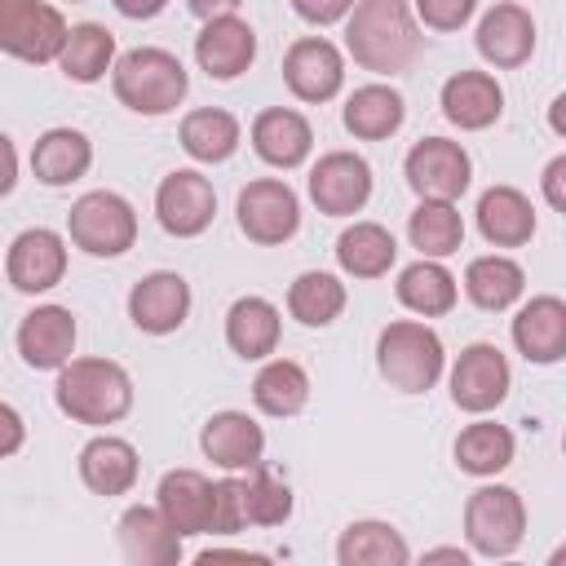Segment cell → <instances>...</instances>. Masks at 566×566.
<instances>
[{
    "label": "cell",
    "mask_w": 566,
    "mask_h": 566,
    "mask_svg": "<svg viewBox=\"0 0 566 566\" xmlns=\"http://www.w3.org/2000/svg\"><path fill=\"white\" fill-rule=\"evenodd\" d=\"M420 22L407 0H358L345 18V49L371 75H398L420 57Z\"/></svg>",
    "instance_id": "cell-1"
},
{
    "label": "cell",
    "mask_w": 566,
    "mask_h": 566,
    "mask_svg": "<svg viewBox=\"0 0 566 566\" xmlns=\"http://www.w3.org/2000/svg\"><path fill=\"white\" fill-rule=\"evenodd\" d=\"M53 394L75 424H115L133 411V376L111 358H71L57 367Z\"/></svg>",
    "instance_id": "cell-2"
},
{
    "label": "cell",
    "mask_w": 566,
    "mask_h": 566,
    "mask_svg": "<svg viewBox=\"0 0 566 566\" xmlns=\"http://www.w3.org/2000/svg\"><path fill=\"white\" fill-rule=\"evenodd\" d=\"M111 88L137 115H168V111L181 106V97L190 88V75H186V66H181L177 53L155 49V44H142V49H128L115 62Z\"/></svg>",
    "instance_id": "cell-3"
},
{
    "label": "cell",
    "mask_w": 566,
    "mask_h": 566,
    "mask_svg": "<svg viewBox=\"0 0 566 566\" xmlns=\"http://www.w3.org/2000/svg\"><path fill=\"white\" fill-rule=\"evenodd\" d=\"M376 367L398 394H424L438 385V376L447 367L442 336L429 323L398 318L376 336Z\"/></svg>",
    "instance_id": "cell-4"
},
{
    "label": "cell",
    "mask_w": 566,
    "mask_h": 566,
    "mask_svg": "<svg viewBox=\"0 0 566 566\" xmlns=\"http://www.w3.org/2000/svg\"><path fill=\"white\" fill-rule=\"evenodd\" d=\"M71 243L88 256H124L137 239V212L115 190H88L66 212Z\"/></svg>",
    "instance_id": "cell-5"
},
{
    "label": "cell",
    "mask_w": 566,
    "mask_h": 566,
    "mask_svg": "<svg viewBox=\"0 0 566 566\" xmlns=\"http://www.w3.org/2000/svg\"><path fill=\"white\" fill-rule=\"evenodd\" d=\"M469 548L482 557H509L526 535V504L513 486H478L464 504Z\"/></svg>",
    "instance_id": "cell-6"
},
{
    "label": "cell",
    "mask_w": 566,
    "mask_h": 566,
    "mask_svg": "<svg viewBox=\"0 0 566 566\" xmlns=\"http://www.w3.org/2000/svg\"><path fill=\"white\" fill-rule=\"evenodd\" d=\"M71 27L44 0H0V49L22 62H57Z\"/></svg>",
    "instance_id": "cell-7"
},
{
    "label": "cell",
    "mask_w": 566,
    "mask_h": 566,
    "mask_svg": "<svg viewBox=\"0 0 566 566\" xmlns=\"http://www.w3.org/2000/svg\"><path fill=\"white\" fill-rule=\"evenodd\" d=\"M239 230L261 243V248H274V243H287L296 230H301V199L287 181L279 177H256L239 190Z\"/></svg>",
    "instance_id": "cell-8"
},
{
    "label": "cell",
    "mask_w": 566,
    "mask_h": 566,
    "mask_svg": "<svg viewBox=\"0 0 566 566\" xmlns=\"http://www.w3.org/2000/svg\"><path fill=\"white\" fill-rule=\"evenodd\" d=\"M407 186L420 195V199H460L469 190V177H473V164H469V150L451 137H424L407 150Z\"/></svg>",
    "instance_id": "cell-9"
},
{
    "label": "cell",
    "mask_w": 566,
    "mask_h": 566,
    "mask_svg": "<svg viewBox=\"0 0 566 566\" xmlns=\"http://www.w3.org/2000/svg\"><path fill=\"white\" fill-rule=\"evenodd\" d=\"M155 217L177 239L203 234L212 226V217H217V190H212V181L203 172H195V168L168 172L159 181V190H155Z\"/></svg>",
    "instance_id": "cell-10"
},
{
    "label": "cell",
    "mask_w": 566,
    "mask_h": 566,
    "mask_svg": "<svg viewBox=\"0 0 566 566\" xmlns=\"http://www.w3.org/2000/svg\"><path fill=\"white\" fill-rule=\"evenodd\" d=\"M310 199L327 217H354L371 199V168L354 150H327L310 168Z\"/></svg>",
    "instance_id": "cell-11"
},
{
    "label": "cell",
    "mask_w": 566,
    "mask_h": 566,
    "mask_svg": "<svg viewBox=\"0 0 566 566\" xmlns=\"http://www.w3.org/2000/svg\"><path fill=\"white\" fill-rule=\"evenodd\" d=\"M509 385H513L509 358L486 340L469 345L451 367V398L460 411H473V416L495 411L509 398Z\"/></svg>",
    "instance_id": "cell-12"
},
{
    "label": "cell",
    "mask_w": 566,
    "mask_h": 566,
    "mask_svg": "<svg viewBox=\"0 0 566 566\" xmlns=\"http://www.w3.org/2000/svg\"><path fill=\"white\" fill-rule=\"evenodd\" d=\"M283 80L301 102H332L345 84V53L323 35H305L287 49Z\"/></svg>",
    "instance_id": "cell-13"
},
{
    "label": "cell",
    "mask_w": 566,
    "mask_h": 566,
    "mask_svg": "<svg viewBox=\"0 0 566 566\" xmlns=\"http://www.w3.org/2000/svg\"><path fill=\"white\" fill-rule=\"evenodd\" d=\"M4 274L13 292H49L66 274V243L57 230H22L4 252Z\"/></svg>",
    "instance_id": "cell-14"
},
{
    "label": "cell",
    "mask_w": 566,
    "mask_h": 566,
    "mask_svg": "<svg viewBox=\"0 0 566 566\" xmlns=\"http://www.w3.org/2000/svg\"><path fill=\"white\" fill-rule=\"evenodd\" d=\"M186 314H190V283L172 270H155V274L137 279L128 292V318L137 332L168 336L186 323Z\"/></svg>",
    "instance_id": "cell-15"
},
{
    "label": "cell",
    "mask_w": 566,
    "mask_h": 566,
    "mask_svg": "<svg viewBox=\"0 0 566 566\" xmlns=\"http://www.w3.org/2000/svg\"><path fill=\"white\" fill-rule=\"evenodd\" d=\"M256 57V31L239 18H208L203 31L195 35V62L212 75V80H239Z\"/></svg>",
    "instance_id": "cell-16"
},
{
    "label": "cell",
    "mask_w": 566,
    "mask_h": 566,
    "mask_svg": "<svg viewBox=\"0 0 566 566\" xmlns=\"http://www.w3.org/2000/svg\"><path fill=\"white\" fill-rule=\"evenodd\" d=\"M473 40H478V53L491 66L513 71V66H522L535 53V18L522 4H513V0L491 4L482 13V22H478V35Z\"/></svg>",
    "instance_id": "cell-17"
},
{
    "label": "cell",
    "mask_w": 566,
    "mask_h": 566,
    "mask_svg": "<svg viewBox=\"0 0 566 566\" xmlns=\"http://www.w3.org/2000/svg\"><path fill=\"white\" fill-rule=\"evenodd\" d=\"M18 354L35 371L66 367L71 354H75V318H71V310H62V305H35L18 323Z\"/></svg>",
    "instance_id": "cell-18"
},
{
    "label": "cell",
    "mask_w": 566,
    "mask_h": 566,
    "mask_svg": "<svg viewBox=\"0 0 566 566\" xmlns=\"http://www.w3.org/2000/svg\"><path fill=\"white\" fill-rule=\"evenodd\" d=\"M199 447H203V455L217 469L243 473V469L261 464V455H265V429L248 411H217V416H208V424L199 433Z\"/></svg>",
    "instance_id": "cell-19"
},
{
    "label": "cell",
    "mask_w": 566,
    "mask_h": 566,
    "mask_svg": "<svg viewBox=\"0 0 566 566\" xmlns=\"http://www.w3.org/2000/svg\"><path fill=\"white\" fill-rule=\"evenodd\" d=\"M115 535H119V553H124L128 566H177V557H181V535L159 513V504L155 509L133 504L119 517Z\"/></svg>",
    "instance_id": "cell-20"
},
{
    "label": "cell",
    "mask_w": 566,
    "mask_h": 566,
    "mask_svg": "<svg viewBox=\"0 0 566 566\" xmlns=\"http://www.w3.org/2000/svg\"><path fill=\"white\" fill-rule=\"evenodd\" d=\"M252 150L270 168H301L314 150V128L292 106H270L252 119Z\"/></svg>",
    "instance_id": "cell-21"
},
{
    "label": "cell",
    "mask_w": 566,
    "mask_h": 566,
    "mask_svg": "<svg viewBox=\"0 0 566 566\" xmlns=\"http://www.w3.org/2000/svg\"><path fill=\"white\" fill-rule=\"evenodd\" d=\"M159 513L177 526V535H212V482L199 469H172L155 491Z\"/></svg>",
    "instance_id": "cell-22"
},
{
    "label": "cell",
    "mask_w": 566,
    "mask_h": 566,
    "mask_svg": "<svg viewBox=\"0 0 566 566\" xmlns=\"http://www.w3.org/2000/svg\"><path fill=\"white\" fill-rule=\"evenodd\" d=\"M513 345L526 363L566 358V301L562 296H531L513 314Z\"/></svg>",
    "instance_id": "cell-23"
},
{
    "label": "cell",
    "mask_w": 566,
    "mask_h": 566,
    "mask_svg": "<svg viewBox=\"0 0 566 566\" xmlns=\"http://www.w3.org/2000/svg\"><path fill=\"white\" fill-rule=\"evenodd\" d=\"M500 111H504V88L486 71H455L442 84V115L464 133L491 128L500 119Z\"/></svg>",
    "instance_id": "cell-24"
},
{
    "label": "cell",
    "mask_w": 566,
    "mask_h": 566,
    "mask_svg": "<svg viewBox=\"0 0 566 566\" xmlns=\"http://www.w3.org/2000/svg\"><path fill=\"white\" fill-rule=\"evenodd\" d=\"M478 230L495 248H522L535 234V208L513 186H491L478 199Z\"/></svg>",
    "instance_id": "cell-25"
},
{
    "label": "cell",
    "mask_w": 566,
    "mask_h": 566,
    "mask_svg": "<svg viewBox=\"0 0 566 566\" xmlns=\"http://www.w3.org/2000/svg\"><path fill=\"white\" fill-rule=\"evenodd\" d=\"M88 164H93V142L80 128H49V133L35 137V150H31L35 181L71 186L88 172Z\"/></svg>",
    "instance_id": "cell-26"
},
{
    "label": "cell",
    "mask_w": 566,
    "mask_h": 566,
    "mask_svg": "<svg viewBox=\"0 0 566 566\" xmlns=\"http://www.w3.org/2000/svg\"><path fill=\"white\" fill-rule=\"evenodd\" d=\"M283 318L265 296H239L226 314V345L239 358H270L279 349Z\"/></svg>",
    "instance_id": "cell-27"
},
{
    "label": "cell",
    "mask_w": 566,
    "mask_h": 566,
    "mask_svg": "<svg viewBox=\"0 0 566 566\" xmlns=\"http://www.w3.org/2000/svg\"><path fill=\"white\" fill-rule=\"evenodd\" d=\"M137 469H142V464H137L133 442H124V438H115V433H102V438H93V442L80 451V478H84V486L97 491V495H124V491H133Z\"/></svg>",
    "instance_id": "cell-28"
},
{
    "label": "cell",
    "mask_w": 566,
    "mask_h": 566,
    "mask_svg": "<svg viewBox=\"0 0 566 566\" xmlns=\"http://www.w3.org/2000/svg\"><path fill=\"white\" fill-rule=\"evenodd\" d=\"M336 562L340 566H407L411 562V548L398 535V526L376 522V517H363V522H349L340 531Z\"/></svg>",
    "instance_id": "cell-29"
},
{
    "label": "cell",
    "mask_w": 566,
    "mask_h": 566,
    "mask_svg": "<svg viewBox=\"0 0 566 566\" xmlns=\"http://www.w3.org/2000/svg\"><path fill=\"white\" fill-rule=\"evenodd\" d=\"M402 119H407V102H402V93L389 88V84H363V88H354L349 102H345V128H349L354 137H363V142H385V137H394V133L402 128Z\"/></svg>",
    "instance_id": "cell-30"
},
{
    "label": "cell",
    "mask_w": 566,
    "mask_h": 566,
    "mask_svg": "<svg viewBox=\"0 0 566 566\" xmlns=\"http://www.w3.org/2000/svg\"><path fill=\"white\" fill-rule=\"evenodd\" d=\"M177 137H181V150L190 155V159H199V164H226L234 150H239V119L230 115V111H221V106H199V111H190L186 119H181V128H177Z\"/></svg>",
    "instance_id": "cell-31"
},
{
    "label": "cell",
    "mask_w": 566,
    "mask_h": 566,
    "mask_svg": "<svg viewBox=\"0 0 566 566\" xmlns=\"http://www.w3.org/2000/svg\"><path fill=\"white\" fill-rule=\"evenodd\" d=\"M522 292H526V274L513 256H500V252L473 256L469 270H464V296L478 310H491V314L509 310L513 301H522Z\"/></svg>",
    "instance_id": "cell-32"
},
{
    "label": "cell",
    "mask_w": 566,
    "mask_h": 566,
    "mask_svg": "<svg viewBox=\"0 0 566 566\" xmlns=\"http://www.w3.org/2000/svg\"><path fill=\"white\" fill-rule=\"evenodd\" d=\"M394 256H398V243H394V234L380 221H354L336 239V261L354 279H380V274H389Z\"/></svg>",
    "instance_id": "cell-33"
},
{
    "label": "cell",
    "mask_w": 566,
    "mask_h": 566,
    "mask_svg": "<svg viewBox=\"0 0 566 566\" xmlns=\"http://www.w3.org/2000/svg\"><path fill=\"white\" fill-rule=\"evenodd\" d=\"M407 234H411V248H420V256H451L460 252L464 243V217L451 199H420L411 221H407Z\"/></svg>",
    "instance_id": "cell-34"
},
{
    "label": "cell",
    "mask_w": 566,
    "mask_h": 566,
    "mask_svg": "<svg viewBox=\"0 0 566 566\" xmlns=\"http://www.w3.org/2000/svg\"><path fill=\"white\" fill-rule=\"evenodd\" d=\"M398 301L420 314V318H433V314H447L455 305V274L433 261V256H420L411 261L402 274H398Z\"/></svg>",
    "instance_id": "cell-35"
},
{
    "label": "cell",
    "mask_w": 566,
    "mask_h": 566,
    "mask_svg": "<svg viewBox=\"0 0 566 566\" xmlns=\"http://www.w3.org/2000/svg\"><path fill=\"white\" fill-rule=\"evenodd\" d=\"M115 62H119V57H115V35H111L106 27H97V22L71 27L66 49H62V57H57L62 75L75 80V84H97L106 71H115Z\"/></svg>",
    "instance_id": "cell-36"
},
{
    "label": "cell",
    "mask_w": 566,
    "mask_h": 566,
    "mask_svg": "<svg viewBox=\"0 0 566 566\" xmlns=\"http://www.w3.org/2000/svg\"><path fill=\"white\" fill-rule=\"evenodd\" d=\"M513 451H517L513 433L504 424H495V420H473L455 438V464L464 473H473V478H495L500 469L513 464Z\"/></svg>",
    "instance_id": "cell-37"
},
{
    "label": "cell",
    "mask_w": 566,
    "mask_h": 566,
    "mask_svg": "<svg viewBox=\"0 0 566 566\" xmlns=\"http://www.w3.org/2000/svg\"><path fill=\"white\" fill-rule=\"evenodd\" d=\"M345 310V283L327 270H305L287 287V314L305 327H327Z\"/></svg>",
    "instance_id": "cell-38"
},
{
    "label": "cell",
    "mask_w": 566,
    "mask_h": 566,
    "mask_svg": "<svg viewBox=\"0 0 566 566\" xmlns=\"http://www.w3.org/2000/svg\"><path fill=\"white\" fill-rule=\"evenodd\" d=\"M252 402L265 416H296L310 402V376L292 358H270L252 380Z\"/></svg>",
    "instance_id": "cell-39"
},
{
    "label": "cell",
    "mask_w": 566,
    "mask_h": 566,
    "mask_svg": "<svg viewBox=\"0 0 566 566\" xmlns=\"http://www.w3.org/2000/svg\"><path fill=\"white\" fill-rule=\"evenodd\" d=\"M243 500H248L252 526H283L292 517V486L283 478H274L265 464L243 469Z\"/></svg>",
    "instance_id": "cell-40"
},
{
    "label": "cell",
    "mask_w": 566,
    "mask_h": 566,
    "mask_svg": "<svg viewBox=\"0 0 566 566\" xmlns=\"http://www.w3.org/2000/svg\"><path fill=\"white\" fill-rule=\"evenodd\" d=\"M248 500H243V478H221L212 482V535H239L248 531Z\"/></svg>",
    "instance_id": "cell-41"
},
{
    "label": "cell",
    "mask_w": 566,
    "mask_h": 566,
    "mask_svg": "<svg viewBox=\"0 0 566 566\" xmlns=\"http://www.w3.org/2000/svg\"><path fill=\"white\" fill-rule=\"evenodd\" d=\"M478 0H416V18L429 31H460L473 18Z\"/></svg>",
    "instance_id": "cell-42"
},
{
    "label": "cell",
    "mask_w": 566,
    "mask_h": 566,
    "mask_svg": "<svg viewBox=\"0 0 566 566\" xmlns=\"http://www.w3.org/2000/svg\"><path fill=\"white\" fill-rule=\"evenodd\" d=\"M354 4H358V0H292V9H296L310 27H332V22L349 18Z\"/></svg>",
    "instance_id": "cell-43"
},
{
    "label": "cell",
    "mask_w": 566,
    "mask_h": 566,
    "mask_svg": "<svg viewBox=\"0 0 566 566\" xmlns=\"http://www.w3.org/2000/svg\"><path fill=\"white\" fill-rule=\"evenodd\" d=\"M539 190H544V199H548L557 212H566V155H557V159H548V164H544Z\"/></svg>",
    "instance_id": "cell-44"
},
{
    "label": "cell",
    "mask_w": 566,
    "mask_h": 566,
    "mask_svg": "<svg viewBox=\"0 0 566 566\" xmlns=\"http://www.w3.org/2000/svg\"><path fill=\"white\" fill-rule=\"evenodd\" d=\"M0 420H4L0 455H13V451H18V442H22V416H18V407H13V402H4V407H0Z\"/></svg>",
    "instance_id": "cell-45"
},
{
    "label": "cell",
    "mask_w": 566,
    "mask_h": 566,
    "mask_svg": "<svg viewBox=\"0 0 566 566\" xmlns=\"http://www.w3.org/2000/svg\"><path fill=\"white\" fill-rule=\"evenodd\" d=\"M239 4H243V0H186V9H190L195 18H203V22H208V18H226V13H234Z\"/></svg>",
    "instance_id": "cell-46"
},
{
    "label": "cell",
    "mask_w": 566,
    "mask_h": 566,
    "mask_svg": "<svg viewBox=\"0 0 566 566\" xmlns=\"http://www.w3.org/2000/svg\"><path fill=\"white\" fill-rule=\"evenodd\" d=\"M124 18H155V13H164L168 9V0H111Z\"/></svg>",
    "instance_id": "cell-47"
},
{
    "label": "cell",
    "mask_w": 566,
    "mask_h": 566,
    "mask_svg": "<svg viewBox=\"0 0 566 566\" xmlns=\"http://www.w3.org/2000/svg\"><path fill=\"white\" fill-rule=\"evenodd\" d=\"M548 128H553L557 137H566V93H557V97L548 102Z\"/></svg>",
    "instance_id": "cell-48"
},
{
    "label": "cell",
    "mask_w": 566,
    "mask_h": 566,
    "mask_svg": "<svg viewBox=\"0 0 566 566\" xmlns=\"http://www.w3.org/2000/svg\"><path fill=\"white\" fill-rule=\"evenodd\" d=\"M424 562H460V566H464V562H469V553H464V548H429V553H424Z\"/></svg>",
    "instance_id": "cell-49"
},
{
    "label": "cell",
    "mask_w": 566,
    "mask_h": 566,
    "mask_svg": "<svg viewBox=\"0 0 566 566\" xmlns=\"http://www.w3.org/2000/svg\"><path fill=\"white\" fill-rule=\"evenodd\" d=\"M548 562H553V566H562V562H566V544H562V548H553V557H548Z\"/></svg>",
    "instance_id": "cell-50"
},
{
    "label": "cell",
    "mask_w": 566,
    "mask_h": 566,
    "mask_svg": "<svg viewBox=\"0 0 566 566\" xmlns=\"http://www.w3.org/2000/svg\"><path fill=\"white\" fill-rule=\"evenodd\" d=\"M562 455H566V438H562Z\"/></svg>",
    "instance_id": "cell-51"
}]
</instances>
